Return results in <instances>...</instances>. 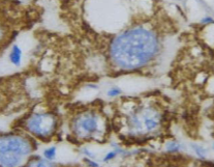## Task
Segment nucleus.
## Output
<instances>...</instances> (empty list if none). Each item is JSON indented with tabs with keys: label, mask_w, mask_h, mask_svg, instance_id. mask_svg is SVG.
Here are the masks:
<instances>
[{
	"label": "nucleus",
	"mask_w": 214,
	"mask_h": 167,
	"mask_svg": "<svg viewBox=\"0 0 214 167\" xmlns=\"http://www.w3.org/2000/svg\"><path fill=\"white\" fill-rule=\"evenodd\" d=\"M193 151L196 152V154L198 155L200 158L202 159H205L206 156H207V149H205L204 148H202L201 145H198V144H191Z\"/></svg>",
	"instance_id": "9b49d317"
},
{
	"label": "nucleus",
	"mask_w": 214,
	"mask_h": 167,
	"mask_svg": "<svg viewBox=\"0 0 214 167\" xmlns=\"http://www.w3.org/2000/svg\"><path fill=\"white\" fill-rule=\"evenodd\" d=\"M166 151L170 153H176L181 149V145L176 141H170L166 144Z\"/></svg>",
	"instance_id": "9d476101"
},
{
	"label": "nucleus",
	"mask_w": 214,
	"mask_h": 167,
	"mask_svg": "<svg viewBox=\"0 0 214 167\" xmlns=\"http://www.w3.org/2000/svg\"><path fill=\"white\" fill-rule=\"evenodd\" d=\"M84 162L86 163V164H88V166H90V167H99L97 163L91 161V160L88 159V158H84Z\"/></svg>",
	"instance_id": "4468645a"
},
{
	"label": "nucleus",
	"mask_w": 214,
	"mask_h": 167,
	"mask_svg": "<svg viewBox=\"0 0 214 167\" xmlns=\"http://www.w3.org/2000/svg\"><path fill=\"white\" fill-rule=\"evenodd\" d=\"M56 149H57L56 146H51V148L45 149V151H43V157H45L46 159L50 160V161H53V160L56 158V154H57Z\"/></svg>",
	"instance_id": "1a4fd4ad"
},
{
	"label": "nucleus",
	"mask_w": 214,
	"mask_h": 167,
	"mask_svg": "<svg viewBox=\"0 0 214 167\" xmlns=\"http://www.w3.org/2000/svg\"><path fill=\"white\" fill-rule=\"evenodd\" d=\"M34 140L28 136L6 133L0 134V164L3 167H18L36 146Z\"/></svg>",
	"instance_id": "20e7f679"
},
{
	"label": "nucleus",
	"mask_w": 214,
	"mask_h": 167,
	"mask_svg": "<svg viewBox=\"0 0 214 167\" xmlns=\"http://www.w3.org/2000/svg\"><path fill=\"white\" fill-rule=\"evenodd\" d=\"M116 156H117V152H109L108 154H107L106 156H104V162L111 161V160H113Z\"/></svg>",
	"instance_id": "ddd939ff"
},
{
	"label": "nucleus",
	"mask_w": 214,
	"mask_h": 167,
	"mask_svg": "<svg viewBox=\"0 0 214 167\" xmlns=\"http://www.w3.org/2000/svg\"><path fill=\"white\" fill-rule=\"evenodd\" d=\"M22 126L31 136L47 143L58 131L59 119L52 111H35L25 117Z\"/></svg>",
	"instance_id": "39448f33"
},
{
	"label": "nucleus",
	"mask_w": 214,
	"mask_h": 167,
	"mask_svg": "<svg viewBox=\"0 0 214 167\" xmlns=\"http://www.w3.org/2000/svg\"><path fill=\"white\" fill-rule=\"evenodd\" d=\"M160 48V35L154 27L146 24L130 26L111 40L109 62L117 72H138L157 57Z\"/></svg>",
	"instance_id": "f257e3e1"
},
{
	"label": "nucleus",
	"mask_w": 214,
	"mask_h": 167,
	"mask_svg": "<svg viewBox=\"0 0 214 167\" xmlns=\"http://www.w3.org/2000/svg\"><path fill=\"white\" fill-rule=\"evenodd\" d=\"M22 167H58V166L46 158L43 159L39 156H32L27 159L25 165Z\"/></svg>",
	"instance_id": "0eeeda50"
},
{
	"label": "nucleus",
	"mask_w": 214,
	"mask_h": 167,
	"mask_svg": "<svg viewBox=\"0 0 214 167\" xmlns=\"http://www.w3.org/2000/svg\"><path fill=\"white\" fill-rule=\"evenodd\" d=\"M121 94H122V90L117 86H114V87L110 88V89L108 90V93H107V94L109 95V97H111V98L118 97V95Z\"/></svg>",
	"instance_id": "f8f14e48"
},
{
	"label": "nucleus",
	"mask_w": 214,
	"mask_h": 167,
	"mask_svg": "<svg viewBox=\"0 0 214 167\" xmlns=\"http://www.w3.org/2000/svg\"><path fill=\"white\" fill-rule=\"evenodd\" d=\"M21 58H22V51L18 46H13L9 54V59L12 63L15 64L16 67H19L21 64Z\"/></svg>",
	"instance_id": "6e6552de"
},
{
	"label": "nucleus",
	"mask_w": 214,
	"mask_h": 167,
	"mask_svg": "<svg viewBox=\"0 0 214 167\" xmlns=\"http://www.w3.org/2000/svg\"><path fill=\"white\" fill-rule=\"evenodd\" d=\"M13 22L12 19V13L0 8V49L8 43L9 37L13 35Z\"/></svg>",
	"instance_id": "423d86ee"
},
{
	"label": "nucleus",
	"mask_w": 214,
	"mask_h": 167,
	"mask_svg": "<svg viewBox=\"0 0 214 167\" xmlns=\"http://www.w3.org/2000/svg\"><path fill=\"white\" fill-rule=\"evenodd\" d=\"M74 138L81 141H100L108 130L107 118L97 109H82L74 115L69 122Z\"/></svg>",
	"instance_id": "7ed1b4c3"
},
{
	"label": "nucleus",
	"mask_w": 214,
	"mask_h": 167,
	"mask_svg": "<svg viewBox=\"0 0 214 167\" xmlns=\"http://www.w3.org/2000/svg\"><path fill=\"white\" fill-rule=\"evenodd\" d=\"M132 107L126 116H124V126L128 134L134 137L153 134L161 127L164 113L153 102L130 101Z\"/></svg>",
	"instance_id": "f03ea898"
}]
</instances>
